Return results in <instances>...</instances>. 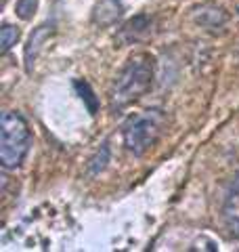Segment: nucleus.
<instances>
[{
    "label": "nucleus",
    "instance_id": "obj_1",
    "mask_svg": "<svg viewBox=\"0 0 239 252\" xmlns=\"http://www.w3.org/2000/svg\"><path fill=\"white\" fill-rule=\"evenodd\" d=\"M155 61L149 53H134L116 74L109 86V109L122 112L145 94L153 84Z\"/></svg>",
    "mask_w": 239,
    "mask_h": 252
},
{
    "label": "nucleus",
    "instance_id": "obj_2",
    "mask_svg": "<svg viewBox=\"0 0 239 252\" xmlns=\"http://www.w3.org/2000/svg\"><path fill=\"white\" fill-rule=\"evenodd\" d=\"M31 147L28 120L17 112H4L0 118V164L4 170H17Z\"/></svg>",
    "mask_w": 239,
    "mask_h": 252
},
{
    "label": "nucleus",
    "instance_id": "obj_3",
    "mask_svg": "<svg viewBox=\"0 0 239 252\" xmlns=\"http://www.w3.org/2000/svg\"><path fill=\"white\" fill-rule=\"evenodd\" d=\"M166 126V114L162 109H145L134 114L124 124V145L130 154L143 156L157 143Z\"/></svg>",
    "mask_w": 239,
    "mask_h": 252
},
{
    "label": "nucleus",
    "instance_id": "obj_4",
    "mask_svg": "<svg viewBox=\"0 0 239 252\" xmlns=\"http://www.w3.org/2000/svg\"><path fill=\"white\" fill-rule=\"evenodd\" d=\"M222 219L231 235L239 238V172L227 187L225 202H222Z\"/></svg>",
    "mask_w": 239,
    "mask_h": 252
},
{
    "label": "nucleus",
    "instance_id": "obj_5",
    "mask_svg": "<svg viewBox=\"0 0 239 252\" xmlns=\"http://www.w3.org/2000/svg\"><path fill=\"white\" fill-rule=\"evenodd\" d=\"M53 34V26H40L31 32L30 40L26 44V63H28V72H31V63L38 57V51L42 49V42H46V38Z\"/></svg>",
    "mask_w": 239,
    "mask_h": 252
},
{
    "label": "nucleus",
    "instance_id": "obj_6",
    "mask_svg": "<svg viewBox=\"0 0 239 252\" xmlns=\"http://www.w3.org/2000/svg\"><path fill=\"white\" fill-rule=\"evenodd\" d=\"M122 15V4L118 0H101L94 9V21L101 26H109Z\"/></svg>",
    "mask_w": 239,
    "mask_h": 252
},
{
    "label": "nucleus",
    "instance_id": "obj_7",
    "mask_svg": "<svg viewBox=\"0 0 239 252\" xmlns=\"http://www.w3.org/2000/svg\"><path fill=\"white\" fill-rule=\"evenodd\" d=\"M147 17L145 15H139V17H134V19H130L128 23L124 26V30H122V34L128 38V40H139L141 38V34H145L147 32V28H149V21L145 23V26H141L143 21H145Z\"/></svg>",
    "mask_w": 239,
    "mask_h": 252
},
{
    "label": "nucleus",
    "instance_id": "obj_8",
    "mask_svg": "<svg viewBox=\"0 0 239 252\" xmlns=\"http://www.w3.org/2000/svg\"><path fill=\"white\" fill-rule=\"evenodd\" d=\"M19 40V30L11 26V23H4L2 30H0V44H2V53H9Z\"/></svg>",
    "mask_w": 239,
    "mask_h": 252
},
{
    "label": "nucleus",
    "instance_id": "obj_9",
    "mask_svg": "<svg viewBox=\"0 0 239 252\" xmlns=\"http://www.w3.org/2000/svg\"><path fill=\"white\" fill-rule=\"evenodd\" d=\"M74 86L78 89V93H80V97H82V101H86V105H89V112H90V114L97 112L99 101H97V97H94V93L90 91V84H89V82H82V80H76Z\"/></svg>",
    "mask_w": 239,
    "mask_h": 252
},
{
    "label": "nucleus",
    "instance_id": "obj_10",
    "mask_svg": "<svg viewBox=\"0 0 239 252\" xmlns=\"http://www.w3.org/2000/svg\"><path fill=\"white\" fill-rule=\"evenodd\" d=\"M36 9H38V0H17V4H15V13L23 21H30L34 17Z\"/></svg>",
    "mask_w": 239,
    "mask_h": 252
},
{
    "label": "nucleus",
    "instance_id": "obj_11",
    "mask_svg": "<svg viewBox=\"0 0 239 252\" xmlns=\"http://www.w3.org/2000/svg\"><path fill=\"white\" fill-rule=\"evenodd\" d=\"M107 160H109V147H107V143L103 145V149H99L97 152V156L90 160V164H89V170L92 172V175H99V172L107 166Z\"/></svg>",
    "mask_w": 239,
    "mask_h": 252
},
{
    "label": "nucleus",
    "instance_id": "obj_12",
    "mask_svg": "<svg viewBox=\"0 0 239 252\" xmlns=\"http://www.w3.org/2000/svg\"><path fill=\"white\" fill-rule=\"evenodd\" d=\"M237 11H239V6H237Z\"/></svg>",
    "mask_w": 239,
    "mask_h": 252
}]
</instances>
